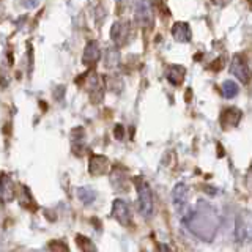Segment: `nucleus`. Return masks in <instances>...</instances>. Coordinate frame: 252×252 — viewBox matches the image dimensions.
I'll list each match as a JSON object with an SVG mask.
<instances>
[{"instance_id": "obj_1", "label": "nucleus", "mask_w": 252, "mask_h": 252, "mask_svg": "<svg viewBox=\"0 0 252 252\" xmlns=\"http://www.w3.org/2000/svg\"><path fill=\"white\" fill-rule=\"evenodd\" d=\"M134 185H136V191H137V210L145 219H150L155 210L152 188H150V185L144 178H136L134 180Z\"/></svg>"}, {"instance_id": "obj_2", "label": "nucleus", "mask_w": 252, "mask_h": 252, "mask_svg": "<svg viewBox=\"0 0 252 252\" xmlns=\"http://www.w3.org/2000/svg\"><path fill=\"white\" fill-rule=\"evenodd\" d=\"M112 218L117 220L118 224H122L125 227L131 225L132 215H131V210L128 207V203L122 199H115L112 203Z\"/></svg>"}, {"instance_id": "obj_3", "label": "nucleus", "mask_w": 252, "mask_h": 252, "mask_svg": "<svg viewBox=\"0 0 252 252\" xmlns=\"http://www.w3.org/2000/svg\"><path fill=\"white\" fill-rule=\"evenodd\" d=\"M134 21L140 27H148L153 22V11L148 0H139L136 5V13H134Z\"/></svg>"}, {"instance_id": "obj_4", "label": "nucleus", "mask_w": 252, "mask_h": 252, "mask_svg": "<svg viewBox=\"0 0 252 252\" xmlns=\"http://www.w3.org/2000/svg\"><path fill=\"white\" fill-rule=\"evenodd\" d=\"M230 73L236 79H240V82L243 84H249L251 81V69L248 66V63L244 62V59L240 57V55H235L233 57L232 65H230Z\"/></svg>"}, {"instance_id": "obj_5", "label": "nucleus", "mask_w": 252, "mask_h": 252, "mask_svg": "<svg viewBox=\"0 0 252 252\" xmlns=\"http://www.w3.org/2000/svg\"><path fill=\"white\" fill-rule=\"evenodd\" d=\"M110 170V162L106 156L102 155H92L90 161H89V172L94 177L99 175H106Z\"/></svg>"}, {"instance_id": "obj_6", "label": "nucleus", "mask_w": 252, "mask_h": 252, "mask_svg": "<svg viewBox=\"0 0 252 252\" xmlns=\"http://www.w3.org/2000/svg\"><path fill=\"white\" fill-rule=\"evenodd\" d=\"M110 36H112V41L117 46L126 44V41H128V36H129V24L126 21L115 22L112 30H110Z\"/></svg>"}, {"instance_id": "obj_7", "label": "nucleus", "mask_w": 252, "mask_h": 252, "mask_svg": "<svg viewBox=\"0 0 252 252\" xmlns=\"http://www.w3.org/2000/svg\"><path fill=\"white\" fill-rule=\"evenodd\" d=\"M188 197H189V188L185 183H178L175 188H173L172 202H173V205H175V208L181 210L183 207H186Z\"/></svg>"}, {"instance_id": "obj_8", "label": "nucleus", "mask_w": 252, "mask_h": 252, "mask_svg": "<svg viewBox=\"0 0 252 252\" xmlns=\"http://www.w3.org/2000/svg\"><path fill=\"white\" fill-rule=\"evenodd\" d=\"M101 59V49L96 41H89L85 46V51L82 55V62L85 65H94Z\"/></svg>"}, {"instance_id": "obj_9", "label": "nucleus", "mask_w": 252, "mask_h": 252, "mask_svg": "<svg viewBox=\"0 0 252 252\" xmlns=\"http://www.w3.org/2000/svg\"><path fill=\"white\" fill-rule=\"evenodd\" d=\"M172 35L178 43H189L191 41V29L186 22H177L172 27Z\"/></svg>"}, {"instance_id": "obj_10", "label": "nucleus", "mask_w": 252, "mask_h": 252, "mask_svg": "<svg viewBox=\"0 0 252 252\" xmlns=\"http://www.w3.org/2000/svg\"><path fill=\"white\" fill-rule=\"evenodd\" d=\"M89 92H90V99L94 102V104H98V102L102 99V85H101V81L96 74H92L89 79Z\"/></svg>"}, {"instance_id": "obj_11", "label": "nucleus", "mask_w": 252, "mask_h": 252, "mask_svg": "<svg viewBox=\"0 0 252 252\" xmlns=\"http://www.w3.org/2000/svg\"><path fill=\"white\" fill-rule=\"evenodd\" d=\"M185 76H186V69H185V66H181V65L170 66L167 69V74H165L167 81L172 85H181V82L185 81Z\"/></svg>"}, {"instance_id": "obj_12", "label": "nucleus", "mask_w": 252, "mask_h": 252, "mask_svg": "<svg viewBox=\"0 0 252 252\" xmlns=\"http://www.w3.org/2000/svg\"><path fill=\"white\" fill-rule=\"evenodd\" d=\"M0 195H2V202L3 203H8L13 200L14 197V191H13V183L8 178L6 173H3L2 177V186H0Z\"/></svg>"}, {"instance_id": "obj_13", "label": "nucleus", "mask_w": 252, "mask_h": 252, "mask_svg": "<svg viewBox=\"0 0 252 252\" xmlns=\"http://www.w3.org/2000/svg\"><path fill=\"white\" fill-rule=\"evenodd\" d=\"M77 197L84 205H92L94 199H96V192H94L92 188H87V186L77 188Z\"/></svg>"}, {"instance_id": "obj_14", "label": "nucleus", "mask_w": 252, "mask_h": 252, "mask_svg": "<svg viewBox=\"0 0 252 252\" xmlns=\"http://www.w3.org/2000/svg\"><path fill=\"white\" fill-rule=\"evenodd\" d=\"M222 94L227 99H232L238 94V85H236L233 81H225L222 84Z\"/></svg>"}, {"instance_id": "obj_15", "label": "nucleus", "mask_w": 252, "mask_h": 252, "mask_svg": "<svg viewBox=\"0 0 252 252\" xmlns=\"http://www.w3.org/2000/svg\"><path fill=\"white\" fill-rule=\"evenodd\" d=\"M104 63H106L107 68L117 66L118 63H120V54H118V51L117 49H109L106 52V60H104Z\"/></svg>"}, {"instance_id": "obj_16", "label": "nucleus", "mask_w": 252, "mask_h": 252, "mask_svg": "<svg viewBox=\"0 0 252 252\" xmlns=\"http://www.w3.org/2000/svg\"><path fill=\"white\" fill-rule=\"evenodd\" d=\"M77 240L81 241V249H82V252H98L96 251V246H94V244L92 243V240L84 238V236H79Z\"/></svg>"}, {"instance_id": "obj_17", "label": "nucleus", "mask_w": 252, "mask_h": 252, "mask_svg": "<svg viewBox=\"0 0 252 252\" xmlns=\"http://www.w3.org/2000/svg\"><path fill=\"white\" fill-rule=\"evenodd\" d=\"M39 3V0H22V6H26V8H35L38 6Z\"/></svg>"}, {"instance_id": "obj_18", "label": "nucleus", "mask_w": 252, "mask_h": 252, "mask_svg": "<svg viewBox=\"0 0 252 252\" xmlns=\"http://www.w3.org/2000/svg\"><path fill=\"white\" fill-rule=\"evenodd\" d=\"M114 132H115V137H117L118 140H122V139H123V126H122V125H117Z\"/></svg>"}, {"instance_id": "obj_19", "label": "nucleus", "mask_w": 252, "mask_h": 252, "mask_svg": "<svg viewBox=\"0 0 252 252\" xmlns=\"http://www.w3.org/2000/svg\"><path fill=\"white\" fill-rule=\"evenodd\" d=\"M158 249H159V252H172V249L167 246V244H164V243H161L159 246H158Z\"/></svg>"}, {"instance_id": "obj_20", "label": "nucleus", "mask_w": 252, "mask_h": 252, "mask_svg": "<svg viewBox=\"0 0 252 252\" xmlns=\"http://www.w3.org/2000/svg\"><path fill=\"white\" fill-rule=\"evenodd\" d=\"M249 2H252V0H249Z\"/></svg>"}]
</instances>
